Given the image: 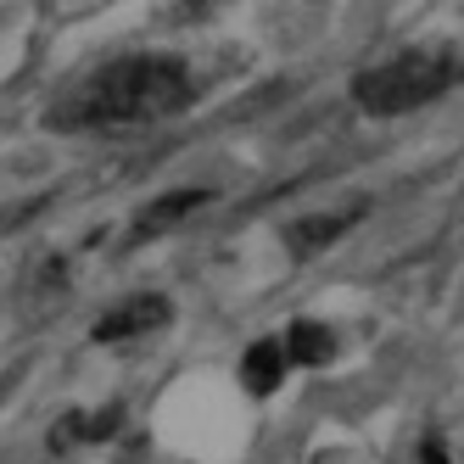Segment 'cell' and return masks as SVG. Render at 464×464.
Wrapping results in <instances>:
<instances>
[{"label": "cell", "instance_id": "obj_4", "mask_svg": "<svg viewBox=\"0 0 464 464\" xmlns=\"http://www.w3.org/2000/svg\"><path fill=\"white\" fill-rule=\"evenodd\" d=\"M208 202H213V190H196V185H185V190H162L157 202L140 208L135 236H169V229H179L185 218H196Z\"/></svg>", "mask_w": 464, "mask_h": 464}, {"label": "cell", "instance_id": "obj_5", "mask_svg": "<svg viewBox=\"0 0 464 464\" xmlns=\"http://www.w3.org/2000/svg\"><path fill=\"white\" fill-rule=\"evenodd\" d=\"M285 375H291V358H285V342L280 336H263V342H252L241 353V386L252 397H275L285 386Z\"/></svg>", "mask_w": 464, "mask_h": 464}, {"label": "cell", "instance_id": "obj_1", "mask_svg": "<svg viewBox=\"0 0 464 464\" xmlns=\"http://www.w3.org/2000/svg\"><path fill=\"white\" fill-rule=\"evenodd\" d=\"M196 102V79L179 56H118L95 79L79 84L68 123L90 129H123V123H162Z\"/></svg>", "mask_w": 464, "mask_h": 464}, {"label": "cell", "instance_id": "obj_7", "mask_svg": "<svg viewBox=\"0 0 464 464\" xmlns=\"http://www.w3.org/2000/svg\"><path fill=\"white\" fill-rule=\"evenodd\" d=\"M285 358H291V370H319V363L336 358V330L319 324V319H296L285 324Z\"/></svg>", "mask_w": 464, "mask_h": 464}, {"label": "cell", "instance_id": "obj_6", "mask_svg": "<svg viewBox=\"0 0 464 464\" xmlns=\"http://www.w3.org/2000/svg\"><path fill=\"white\" fill-rule=\"evenodd\" d=\"M358 213H363V202H347V208H330V213L296 218V224L285 229V246H291L296 257H308V252H319V246H330V241H342L347 229L358 224Z\"/></svg>", "mask_w": 464, "mask_h": 464}, {"label": "cell", "instance_id": "obj_2", "mask_svg": "<svg viewBox=\"0 0 464 464\" xmlns=\"http://www.w3.org/2000/svg\"><path fill=\"white\" fill-rule=\"evenodd\" d=\"M464 79V56L448 51V45H403L381 62H370L358 79H353V102L370 112V118H403V112H420L430 102Z\"/></svg>", "mask_w": 464, "mask_h": 464}, {"label": "cell", "instance_id": "obj_3", "mask_svg": "<svg viewBox=\"0 0 464 464\" xmlns=\"http://www.w3.org/2000/svg\"><path fill=\"white\" fill-rule=\"evenodd\" d=\"M157 324H169V296H123V303H112L102 319H95V342H107V347H123V342H140L151 336Z\"/></svg>", "mask_w": 464, "mask_h": 464}, {"label": "cell", "instance_id": "obj_8", "mask_svg": "<svg viewBox=\"0 0 464 464\" xmlns=\"http://www.w3.org/2000/svg\"><path fill=\"white\" fill-rule=\"evenodd\" d=\"M414 464H453V459H448V442H442V437H425L420 453H414Z\"/></svg>", "mask_w": 464, "mask_h": 464}]
</instances>
